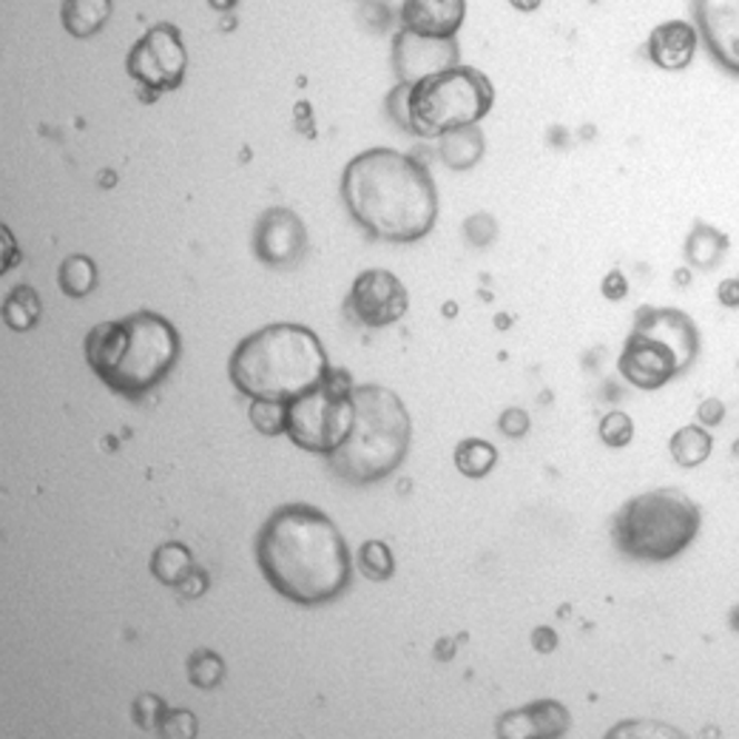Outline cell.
Returning <instances> with one entry per match:
<instances>
[{"label": "cell", "instance_id": "cell-25", "mask_svg": "<svg viewBox=\"0 0 739 739\" xmlns=\"http://www.w3.org/2000/svg\"><path fill=\"white\" fill-rule=\"evenodd\" d=\"M726 245H728L726 236H722L720 230L697 228L694 234L689 236L686 254H689V262H691V265H697V268H711V265H717V262H720Z\"/></svg>", "mask_w": 739, "mask_h": 739}, {"label": "cell", "instance_id": "cell-8", "mask_svg": "<svg viewBox=\"0 0 739 739\" xmlns=\"http://www.w3.org/2000/svg\"><path fill=\"white\" fill-rule=\"evenodd\" d=\"M492 102L495 89L490 77L472 66H455L410 89L407 131L418 137H444L459 128L479 126L490 115Z\"/></svg>", "mask_w": 739, "mask_h": 739}, {"label": "cell", "instance_id": "cell-19", "mask_svg": "<svg viewBox=\"0 0 739 739\" xmlns=\"http://www.w3.org/2000/svg\"><path fill=\"white\" fill-rule=\"evenodd\" d=\"M111 12H115L111 0H66L60 9V20H63L66 32L75 38H91L106 26Z\"/></svg>", "mask_w": 739, "mask_h": 739}, {"label": "cell", "instance_id": "cell-22", "mask_svg": "<svg viewBox=\"0 0 739 739\" xmlns=\"http://www.w3.org/2000/svg\"><path fill=\"white\" fill-rule=\"evenodd\" d=\"M40 313H43V305H40V296L32 285H18L14 290H9L7 302H3V322L14 333L32 331L40 322Z\"/></svg>", "mask_w": 739, "mask_h": 739}, {"label": "cell", "instance_id": "cell-38", "mask_svg": "<svg viewBox=\"0 0 739 739\" xmlns=\"http://www.w3.org/2000/svg\"><path fill=\"white\" fill-rule=\"evenodd\" d=\"M737 299H739V285L737 279H726L720 287V302L728 307H737Z\"/></svg>", "mask_w": 739, "mask_h": 739}, {"label": "cell", "instance_id": "cell-35", "mask_svg": "<svg viewBox=\"0 0 739 739\" xmlns=\"http://www.w3.org/2000/svg\"><path fill=\"white\" fill-rule=\"evenodd\" d=\"M177 592L183 594V598H188V600L203 598V594L208 592V574H205L203 569H194V572L188 574V578H185L183 583H179Z\"/></svg>", "mask_w": 739, "mask_h": 739}, {"label": "cell", "instance_id": "cell-7", "mask_svg": "<svg viewBox=\"0 0 739 739\" xmlns=\"http://www.w3.org/2000/svg\"><path fill=\"white\" fill-rule=\"evenodd\" d=\"M700 353V333L691 316L671 307H643L634 316L623 353L620 376L638 390H660L689 370Z\"/></svg>", "mask_w": 739, "mask_h": 739}, {"label": "cell", "instance_id": "cell-3", "mask_svg": "<svg viewBox=\"0 0 739 739\" xmlns=\"http://www.w3.org/2000/svg\"><path fill=\"white\" fill-rule=\"evenodd\" d=\"M83 351L95 376L111 393L142 398L171 376L183 353V338L171 319L154 311H137L91 327Z\"/></svg>", "mask_w": 739, "mask_h": 739}, {"label": "cell", "instance_id": "cell-33", "mask_svg": "<svg viewBox=\"0 0 739 739\" xmlns=\"http://www.w3.org/2000/svg\"><path fill=\"white\" fill-rule=\"evenodd\" d=\"M497 427H501V433H506L510 439H523V435L530 433V415L523 413V410H506L504 415H501V421H497Z\"/></svg>", "mask_w": 739, "mask_h": 739}, {"label": "cell", "instance_id": "cell-32", "mask_svg": "<svg viewBox=\"0 0 739 739\" xmlns=\"http://www.w3.org/2000/svg\"><path fill=\"white\" fill-rule=\"evenodd\" d=\"M625 731H638L631 733V737H680V731H674V728L654 726V722H623V726L612 728L609 737H623Z\"/></svg>", "mask_w": 739, "mask_h": 739}, {"label": "cell", "instance_id": "cell-9", "mask_svg": "<svg viewBox=\"0 0 739 739\" xmlns=\"http://www.w3.org/2000/svg\"><path fill=\"white\" fill-rule=\"evenodd\" d=\"M353 387L347 370L331 367L319 387L287 402V439L307 453L331 455L353 427Z\"/></svg>", "mask_w": 739, "mask_h": 739}, {"label": "cell", "instance_id": "cell-23", "mask_svg": "<svg viewBox=\"0 0 739 739\" xmlns=\"http://www.w3.org/2000/svg\"><path fill=\"white\" fill-rule=\"evenodd\" d=\"M671 459L677 461L680 466H700L702 461L711 455L715 450V441L711 435L706 433L702 427H680L674 435H671Z\"/></svg>", "mask_w": 739, "mask_h": 739}, {"label": "cell", "instance_id": "cell-18", "mask_svg": "<svg viewBox=\"0 0 739 739\" xmlns=\"http://www.w3.org/2000/svg\"><path fill=\"white\" fill-rule=\"evenodd\" d=\"M484 148L486 140L479 126L459 128V131L439 137V157L444 160V166L455 168V171H466V168L479 166V160L484 157Z\"/></svg>", "mask_w": 739, "mask_h": 739}, {"label": "cell", "instance_id": "cell-29", "mask_svg": "<svg viewBox=\"0 0 739 739\" xmlns=\"http://www.w3.org/2000/svg\"><path fill=\"white\" fill-rule=\"evenodd\" d=\"M634 435V424L625 413L614 410V413H605L603 421H600V439H603L605 446H625Z\"/></svg>", "mask_w": 739, "mask_h": 739}, {"label": "cell", "instance_id": "cell-12", "mask_svg": "<svg viewBox=\"0 0 739 739\" xmlns=\"http://www.w3.org/2000/svg\"><path fill=\"white\" fill-rule=\"evenodd\" d=\"M455 66H461L455 38H424L410 29H402L393 38V69L402 83L415 86L427 77L455 69Z\"/></svg>", "mask_w": 739, "mask_h": 739}, {"label": "cell", "instance_id": "cell-37", "mask_svg": "<svg viewBox=\"0 0 739 739\" xmlns=\"http://www.w3.org/2000/svg\"><path fill=\"white\" fill-rule=\"evenodd\" d=\"M625 294H629V282H625V276L620 274V270H612V274L603 279V296L605 299H623Z\"/></svg>", "mask_w": 739, "mask_h": 739}, {"label": "cell", "instance_id": "cell-17", "mask_svg": "<svg viewBox=\"0 0 739 739\" xmlns=\"http://www.w3.org/2000/svg\"><path fill=\"white\" fill-rule=\"evenodd\" d=\"M697 18H700L702 29H706L708 46L715 49L717 58L737 71V7L728 3H700L697 7Z\"/></svg>", "mask_w": 739, "mask_h": 739}, {"label": "cell", "instance_id": "cell-16", "mask_svg": "<svg viewBox=\"0 0 739 739\" xmlns=\"http://www.w3.org/2000/svg\"><path fill=\"white\" fill-rule=\"evenodd\" d=\"M697 49L694 26L686 20H669V23L657 26L649 38V58L660 69L680 71L691 63Z\"/></svg>", "mask_w": 739, "mask_h": 739}, {"label": "cell", "instance_id": "cell-13", "mask_svg": "<svg viewBox=\"0 0 739 739\" xmlns=\"http://www.w3.org/2000/svg\"><path fill=\"white\" fill-rule=\"evenodd\" d=\"M256 259L268 268H294L307 254V228L290 208H270L262 214L254 234Z\"/></svg>", "mask_w": 739, "mask_h": 739}, {"label": "cell", "instance_id": "cell-36", "mask_svg": "<svg viewBox=\"0 0 739 739\" xmlns=\"http://www.w3.org/2000/svg\"><path fill=\"white\" fill-rule=\"evenodd\" d=\"M697 415H700V424L715 427V424L722 421V415H726V404H722L720 398H706V402L700 404V410H697Z\"/></svg>", "mask_w": 739, "mask_h": 739}, {"label": "cell", "instance_id": "cell-20", "mask_svg": "<svg viewBox=\"0 0 739 739\" xmlns=\"http://www.w3.org/2000/svg\"><path fill=\"white\" fill-rule=\"evenodd\" d=\"M194 554L191 549L185 546V543L179 541H168L162 543V546L154 549L151 554V574L160 583H166V587H174L177 589L179 583H183L188 574L194 572Z\"/></svg>", "mask_w": 739, "mask_h": 739}, {"label": "cell", "instance_id": "cell-24", "mask_svg": "<svg viewBox=\"0 0 739 739\" xmlns=\"http://www.w3.org/2000/svg\"><path fill=\"white\" fill-rule=\"evenodd\" d=\"M495 461L497 450L490 441L466 439L455 446V466H459L461 475H466V479H484V475H490Z\"/></svg>", "mask_w": 739, "mask_h": 739}, {"label": "cell", "instance_id": "cell-1", "mask_svg": "<svg viewBox=\"0 0 739 739\" xmlns=\"http://www.w3.org/2000/svg\"><path fill=\"white\" fill-rule=\"evenodd\" d=\"M256 566L279 598L299 605L331 603L353 580L345 535L311 504H285L262 523Z\"/></svg>", "mask_w": 739, "mask_h": 739}, {"label": "cell", "instance_id": "cell-5", "mask_svg": "<svg viewBox=\"0 0 739 739\" xmlns=\"http://www.w3.org/2000/svg\"><path fill=\"white\" fill-rule=\"evenodd\" d=\"M413 441V421L398 393L382 384L353 387V427L327 455L333 475L353 486L378 484L404 464Z\"/></svg>", "mask_w": 739, "mask_h": 739}, {"label": "cell", "instance_id": "cell-31", "mask_svg": "<svg viewBox=\"0 0 739 739\" xmlns=\"http://www.w3.org/2000/svg\"><path fill=\"white\" fill-rule=\"evenodd\" d=\"M166 702L157 694H140L135 700V722L142 731H160V722L166 717Z\"/></svg>", "mask_w": 739, "mask_h": 739}, {"label": "cell", "instance_id": "cell-14", "mask_svg": "<svg viewBox=\"0 0 739 739\" xmlns=\"http://www.w3.org/2000/svg\"><path fill=\"white\" fill-rule=\"evenodd\" d=\"M572 728L566 706L558 700H538L515 708L497 720V737L504 739H558Z\"/></svg>", "mask_w": 739, "mask_h": 739}, {"label": "cell", "instance_id": "cell-2", "mask_svg": "<svg viewBox=\"0 0 739 739\" xmlns=\"http://www.w3.org/2000/svg\"><path fill=\"white\" fill-rule=\"evenodd\" d=\"M351 217L384 243H418L439 219V188L418 160L393 148L356 154L342 174Z\"/></svg>", "mask_w": 739, "mask_h": 739}, {"label": "cell", "instance_id": "cell-6", "mask_svg": "<svg viewBox=\"0 0 739 739\" xmlns=\"http://www.w3.org/2000/svg\"><path fill=\"white\" fill-rule=\"evenodd\" d=\"M700 521V506L686 492L651 490L614 515L612 541L631 561L666 563L694 543Z\"/></svg>", "mask_w": 739, "mask_h": 739}, {"label": "cell", "instance_id": "cell-34", "mask_svg": "<svg viewBox=\"0 0 739 739\" xmlns=\"http://www.w3.org/2000/svg\"><path fill=\"white\" fill-rule=\"evenodd\" d=\"M410 89L413 86L407 83H398L395 86V91H390V111H393V120H398V126L407 128V106H410Z\"/></svg>", "mask_w": 739, "mask_h": 739}, {"label": "cell", "instance_id": "cell-10", "mask_svg": "<svg viewBox=\"0 0 739 739\" xmlns=\"http://www.w3.org/2000/svg\"><path fill=\"white\" fill-rule=\"evenodd\" d=\"M126 71L146 89V100H154L162 91L179 89L188 71V51L177 26H151L128 51Z\"/></svg>", "mask_w": 739, "mask_h": 739}, {"label": "cell", "instance_id": "cell-28", "mask_svg": "<svg viewBox=\"0 0 739 739\" xmlns=\"http://www.w3.org/2000/svg\"><path fill=\"white\" fill-rule=\"evenodd\" d=\"M250 424L256 427V433L268 435H285V424H287V404L282 402H250Z\"/></svg>", "mask_w": 739, "mask_h": 739}, {"label": "cell", "instance_id": "cell-27", "mask_svg": "<svg viewBox=\"0 0 739 739\" xmlns=\"http://www.w3.org/2000/svg\"><path fill=\"white\" fill-rule=\"evenodd\" d=\"M358 569L370 580H387L395 572V558L384 541H367L358 549Z\"/></svg>", "mask_w": 739, "mask_h": 739}, {"label": "cell", "instance_id": "cell-26", "mask_svg": "<svg viewBox=\"0 0 739 739\" xmlns=\"http://www.w3.org/2000/svg\"><path fill=\"white\" fill-rule=\"evenodd\" d=\"M188 680H191V686H197V689L203 691H210L217 689L219 682L225 680V663L223 657L217 654V651H194L191 660H188Z\"/></svg>", "mask_w": 739, "mask_h": 739}, {"label": "cell", "instance_id": "cell-21", "mask_svg": "<svg viewBox=\"0 0 739 739\" xmlns=\"http://www.w3.org/2000/svg\"><path fill=\"white\" fill-rule=\"evenodd\" d=\"M58 285L69 299H86L97 287V265L91 256L71 254L60 262Z\"/></svg>", "mask_w": 739, "mask_h": 739}, {"label": "cell", "instance_id": "cell-30", "mask_svg": "<svg viewBox=\"0 0 739 739\" xmlns=\"http://www.w3.org/2000/svg\"><path fill=\"white\" fill-rule=\"evenodd\" d=\"M199 731V722L197 717L191 715V711H185V708H174V711H166V717H162L160 722V737H168V739H191L197 737Z\"/></svg>", "mask_w": 739, "mask_h": 739}, {"label": "cell", "instance_id": "cell-11", "mask_svg": "<svg viewBox=\"0 0 739 739\" xmlns=\"http://www.w3.org/2000/svg\"><path fill=\"white\" fill-rule=\"evenodd\" d=\"M410 299L402 279L384 268H370L353 279L347 294V319L362 327H390L407 313Z\"/></svg>", "mask_w": 739, "mask_h": 739}, {"label": "cell", "instance_id": "cell-4", "mask_svg": "<svg viewBox=\"0 0 739 739\" xmlns=\"http://www.w3.org/2000/svg\"><path fill=\"white\" fill-rule=\"evenodd\" d=\"M331 373L322 338L305 325L279 322L250 333L228 362L234 387L250 402H294Z\"/></svg>", "mask_w": 739, "mask_h": 739}, {"label": "cell", "instance_id": "cell-15", "mask_svg": "<svg viewBox=\"0 0 739 739\" xmlns=\"http://www.w3.org/2000/svg\"><path fill=\"white\" fill-rule=\"evenodd\" d=\"M464 18V0H407L402 7L404 29L424 38H455Z\"/></svg>", "mask_w": 739, "mask_h": 739}]
</instances>
